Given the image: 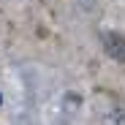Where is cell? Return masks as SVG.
I'll return each instance as SVG.
<instances>
[{"label":"cell","instance_id":"obj_1","mask_svg":"<svg viewBox=\"0 0 125 125\" xmlns=\"http://www.w3.org/2000/svg\"><path fill=\"white\" fill-rule=\"evenodd\" d=\"M101 41H103V52H106L114 62L125 65V38L120 33H103Z\"/></svg>","mask_w":125,"mask_h":125},{"label":"cell","instance_id":"obj_2","mask_svg":"<svg viewBox=\"0 0 125 125\" xmlns=\"http://www.w3.org/2000/svg\"><path fill=\"white\" fill-rule=\"evenodd\" d=\"M0 103H3V95H0Z\"/></svg>","mask_w":125,"mask_h":125}]
</instances>
